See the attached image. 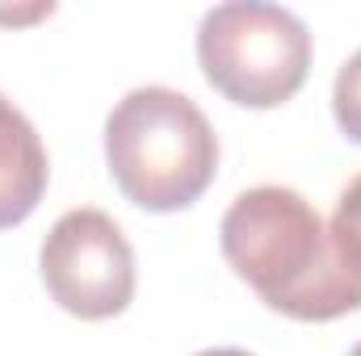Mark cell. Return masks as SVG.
<instances>
[{
    "label": "cell",
    "instance_id": "cell-1",
    "mask_svg": "<svg viewBox=\"0 0 361 356\" xmlns=\"http://www.w3.org/2000/svg\"><path fill=\"white\" fill-rule=\"evenodd\" d=\"M219 243L235 276L286 319L328 323L361 310V268L298 189H244L223 214Z\"/></svg>",
    "mask_w": 361,
    "mask_h": 356
},
{
    "label": "cell",
    "instance_id": "cell-2",
    "mask_svg": "<svg viewBox=\"0 0 361 356\" xmlns=\"http://www.w3.org/2000/svg\"><path fill=\"white\" fill-rule=\"evenodd\" d=\"M109 177L147 214L189 210L219 172L210 117L177 89L147 84L126 92L105 117Z\"/></svg>",
    "mask_w": 361,
    "mask_h": 356
},
{
    "label": "cell",
    "instance_id": "cell-3",
    "mask_svg": "<svg viewBox=\"0 0 361 356\" xmlns=\"http://www.w3.org/2000/svg\"><path fill=\"white\" fill-rule=\"evenodd\" d=\"M202 76L244 109H277L307 84L311 30L298 13L261 0H231L197 25Z\"/></svg>",
    "mask_w": 361,
    "mask_h": 356
},
{
    "label": "cell",
    "instance_id": "cell-4",
    "mask_svg": "<svg viewBox=\"0 0 361 356\" xmlns=\"http://www.w3.org/2000/svg\"><path fill=\"white\" fill-rule=\"evenodd\" d=\"M42 285L76 319H114L135 298V252L105 210H68L38 252Z\"/></svg>",
    "mask_w": 361,
    "mask_h": 356
},
{
    "label": "cell",
    "instance_id": "cell-5",
    "mask_svg": "<svg viewBox=\"0 0 361 356\" xmlns=\"http://www.w3.org/2000/svg\"><path fill=\"white\" fill-rule=\"evenodd\" d=\"M51 180L47 147L34 130V122L0 92V231L21 227Z\"/></svg>",
    "mask_w": 361,
    "mask_h": 356
},
{
    "label": "cell",
    "instance_id": "cell-6",
    "mask_svg": "<svg viewBox=\"0 0 361 356\" xmlns=\"http://www.w3.org/2000/svg\"><path fill=\"white\" fill-rule=\"evenodd\" d=\"M332 113H336L341 134L361 147V51L336 72V84H332Z\"/></svg>",
    "mask_w": 361,
    "mask_h": 356
},
{
    "label": "cell",
    "instance_id": "cell-7",
    "mask_svg": "<svg viewBox=\"0 0 361 356\" xmlns=\"http://www.w3.org/2000/svg\"><path fill=\"white\" fill-rule=\"evenodd\" d=\"M328 231H332V239L345 248V256L361 268V177L349 180V184L341 189V197H336V214H332Z\"/></svg>",
    "mask_w": 361,
    "mask_h": 356
},
{
    "label": "cell",
    "instance_id": "cell-8",
    "mask_svg": "<svg viewBox=\"0 0 361 356\" xmlns=\"http://www.w3.org/2000/svg\"><path fill=\"white\" fill-rule=\"evenodd\" d=\"M193 356H252L244 348H206V352H193Z\"/></svg>",
    "mask_w": 361,
    "mask_h": 356
},
{
    "label": "cell",
    "instance_id": "cell-9",
    "mask_svg": "<svg viewBox=\"0 0 361 356\" xmlns=\"http://www.w3.org/2000/svg\"><path fill=\"white\" fill-rule=\"evenodd\" d=\"M349 356H361V344H357V348H353V352H349Z\"/></svg>",
    "mask_w": 361,
    "mask_h": 356
}]
</instances>
